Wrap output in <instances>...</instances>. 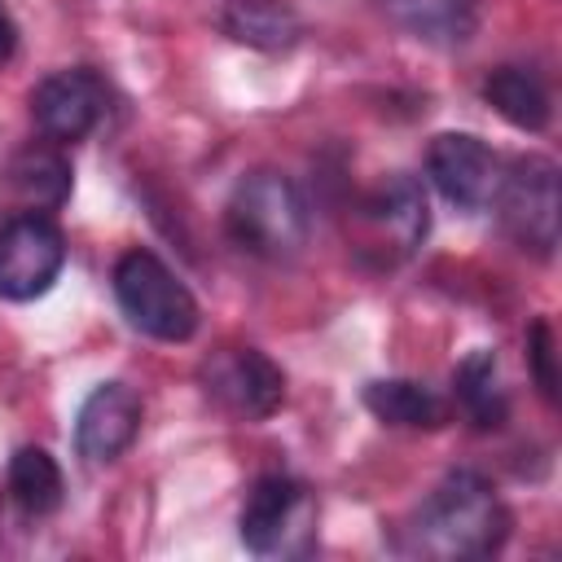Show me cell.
Wrapping results in <instances>:
<instances>
[{
  "instance_id": "cell-1",
  "label": "cell",
  "mask_w": 562,
  "mask_h": 562,
  "mask_svg": "<svg viewBox=\"0 0 562 562\" xmlns=\"http://www.w3.org/2000/svg\"><path fill=\"white\" fill-rule=\"evenodd\" d=\"M408 549L426 558H487L509 536V509L474 470L448 474L413 514Z\"/></svg>"
},
{
  "instance_id": "cell-17",
  "label": "cell",
  "mask_w": 562,
  "mask_h": 562,
  "mask_svg": "<svg viewBox=\"0 0 562 562\" xmlns=\"http://www.w3.org/2000/svg\"><path fill=\"white\" fill-rule=\"evenodd\" d=\"M457 386V404L465 408V417L479 430H492L505 422V391L496 382V356L492 351H470L452 378Z\"/></svg>"
},
{
  "instance_id": "cell-7",
  "label": "cell",
  "mask_w": 562,
  "mask_h": 562,
  "mask_svg": "<svg viewBox=\"0 0 562 562\" xmlns=\"http://www.w3.org/2000/svg\"><path fill=\"white\" fill-rule=\"evenodd\" d=\"M110 110V88L97 70L88 66H70V70H53L31 88V114L35 127L57 140V145H75L83 140Z\"/></svg>"
},
{
  "instance_id": "cell-14",
  "label": "cell",
  "mask_w": 562,
  "mask_h": 562,
  "mask_svg": "<svg viewBox=\"0 0 562 562\" xmlns=\"http://www.w3.org/2000/svg\"><path fill=\"white\" fill-rule=\"evenodd\" d=\"M483 97H487V105H492L505 123H514V127H522V132H544V127H549V114H553L549 88H544V79H540L536 70H527V66H501V70H492V75L483 79Z\"/></svg>"
},
{
  "instance_id": "cell-15",
  "label": "cell",
  "mask_w": 562,
  "mask_h": 562,
  "mask_svg": "<svg viewBox=\"0 0 562 562\" xmlns=\"http://www.w3.org/2000/svg\"><path fill=\"white\" fill-rule=\"evenodd\" d=\"M9 189L26 202V211H57L61 202H66V193H70V162L61 158V149H57V140H48V145H31V149H22L13 162H9Z\"/></svg>"
},
{
  "instance_id": "cell-16",
  "label": "cell",
  "mask_w": 562,
  "mask_h": 562,
  "mask_svg": "<svg viewBox=\"0 0 562 562\" xmlns=\"http://www.w3.org/2000/svg\"><path fill=\"white\" fill-rule=\"evenodd\" d=\"M364 404L378 422L386 426H408V430H435L448 422V404L422 386V382H408V378H382V382H369L364 386Z\"/></svg>"
},
{
  "instance_id": "cell-5",
  "label": "cell",
  "mask_w": 562,
  "mask_h": 562,
  "mask_svg": "<svg viewBox=\"0 0 562 562\" xmlns=\"http://www.w3.org/2000/svg\"><path fill=\"white\" fill-rule=\"evenodd\" d=\"M501 206V224L509 228V237L549 259L553 246H558V215H562V198H558V167L540 154L531 158H518L505 176H501V189L492 198Z\"/></svg>"
},
{
  "instance_id": "cell-4",
  "label": "cell",
  "mask_w": 562,
  "mask_h": 562,
  "mask_svg": "<svg viewBox=\"0 0 562 562\" xmlns=\"http://www.w3.org/2000/svg\"><path fill=\"white\" fill-rule=\"evenodd\" d=\"M237 536L259 558H294L307 553L316 536V501L299 479L268 474L246 492Z\"/></svg>"
},
{
  "instance_id": "cell-12",
  "label": "cell",
  "mask_w": 562,
  "mask_h": 562,
  "mask_svg": "<svg viewBox=\"0 0 562 562\" xmlns=\"http://www.w3.org/2000/svg\"><path fill=\"white\" fill-rule=\"evenodd\" d=\"M382 13L422 44L457 48L483 22V0H378Z\"/></svg>"
},
{
  "instance_id": "cell-13",
  "label": "cell",
  "mask_w": 562,
  "mask_h": 562,
  "mask_svg": "<svg viewBox=\"0 0 562 562\" xmlns=\"http://www.w3.org/2000/svg\"><path fill=\"white\" fill-rule=\"evenodd\" d=\"M224 35L246 44V48H263V53H281L290 44H299L303 22L294 13L290 0H233L220 18Z\"/></svg>"
},
{
  "instance_id": "cell-18",
  "label": "cell",
  "mask_w": 562,
  "mask_h": 562,
  "mask_svg": "<svg viewBox=\"0 0 562 562\" xmlns=\"http://www.w3.org/2000/svg\"><path fill=\"white\" fill-rule=\"evenodd\" d=\"M9 492L26 514H53L66 496V483L44 448H18L9 461Z\"/></svg>"
},
{
  "instance_id": "cell-9",
  "label": "cell",
  "mask_w": 562,
  "mask_h": 562,
  "mask_svg": "<svg viewBox=\"0 0 562 562\" xmlns=\"http://www.w3.org/2000/svg\"><path fill=\"white\" fill-rule=\"evenodd\" d=\"M426 171L435 180V189L461 206V211H483L496 189H501V158L492 154L487 140L470 136V132H443L430 140L426 149Z\"/></svg>"
},
{
  "instance_id": "cell-6",
  "label": "cell",
  "mask_w": 562,
  "mask_h": 562,
  "mask_svg": "<svg viewBox=\"0 0 562 562\" xmlns=\"http://www.w3.org/2000/svg\"><path fill=\"white\" fill-rule=\"evenodd\" d=\"M66 263V237L44 211L0 220V299L26 303L53 290Z\"/></svg>"
},
{
  "instance_id": "cell-10",
  "label": "cell",
  "mask_w": 562,
  "mask_h": 562,
  "mask_svg": "<svg viewBox=\"0 0 562 562\" xmlns=\"http://www.w3.org/2000/svg\"><path fill=\"white\" fill-rule=\"evenodd\" d=\"M140 395L127 386V382H101L92 386V395L83 400L79 408V422H75V448L83 461L92 465H110L119 461L136 435H140Z\"/></svg>"
},
{
  "instance_id": "cell-19",
  "label": "cell",
  "mask_w": 562,
  "mask_h": 562,
  "mask_svg": "<svg viewBox=\"0 0 562 562\" xmlns=\"http://www.w3.org/2000/svg\"><path fill=\"white\" fill-rule=\"evenodd\" d=\"M527 360H531V373H536L540 395L553 404L558 400V364H553V329H549V321H536L531 325V334H527Z\"/></svg>"
},
{
  "instance_id": "cell-3",
  "label": "cell",
  "mask_w": 562,
  "mask_h": 562,
  "mask_svg": "<svg viewBox=\"0 0 562 562\" xmlns=\"http://www.w3.org/2000/svg\"><path fill=\"white\" fill-rule=\"evenodd\" d=\"M114 299H119L123 316L158 342H189L198 334V299L154 250L136 246V250L119 255Z\"/></svg>"
},
{
  "instance_id": "cell-11",
  "label": "cell",
  "mask_w": 562,
  "mask_h": 562,
  "mask_svg": "<svg viewBox=\"0 0 562 562\" xmlns=\"http://www.w3.org/2000/svg\"><path fill=\"white\" fill-rule=\"evenodd\" d=\"M364 224L373 228V237L382 246H391L395 255H408L413 246H422L426 228H430V211H426V193L413 176H386L364 202H360Z\"/></svg>"
},
{
  "instance_id": "cell-8",
  "label": "cell",
  "mask_w": 562,
  "mask_h": 562,
  "mask_svg": "<svg viewBox=\"0 0 562 562\" xmlns=\"http://www.w3.org/2000/svg\"><path fill=\"white\" fill-rule=\"evenodd\" d=\"M202 386L211 400L246 422L272 417L285 400V373L255 347H220L202 364Z\"/></svg>"
},
{
  "instance_id": "cell-2",
  "label": "cell",
  "mask_w": 562,
  "mask_h": 562,
  "mask_svg": "<svg viewBox=\"0 0 562 562\" xmlns=\"http://www.w3.org/2000/svg\"><path fill=\"white\" fill-rule=\"evenodd\" d=\"M228 237L259 259H294L307 241V202L281 171H250L237 180L228 206H224Z\"/></svg>"
},
{
  "instance_id": "cell-20",
  "label": "cell",
  "mask_w": 562,
  "mask_h": 562,
  "mask_svg": "<svg viewBox=\"0 0 562 562\" xmlns=\"http://www.w3.org/2000/svg\"><path fill=\"white\" fill-rule=\"evenodd\" d=\"M13 48H18V22H13L9 4L0 0V66L13 57Z\"/></svg>"
}]
</instances>
